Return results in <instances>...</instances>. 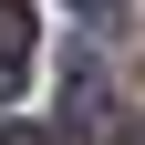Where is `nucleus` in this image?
<instances>
[{
  "label": "nucleus",
  "mask_w": 145,
  "mask_h": 145,
  "mask_svg": "<svg viewBox=\"0 0 145 145\" xmlns=\"http://www.w3.org/2000/svg\"><path fill=\"white\" fill-rule=\"evenodd\" d=\"M0 145H62V135H42V124H0Z\"/></svg>",
  "instance_id": "nucleus-3"
},
{
  "label": "nucleus",
  "mask_w": 145,
  "mask_h": 145,
  "mask_svg": "<svg viewBox=\"0 0 145 145\" xmlns=\"http://www.w3.org/2000/svg\"><path fill=\"white\" fill-rule=\"evenodd\" d=\"M72 10H83V21H114V10H124V0H72Z\"/></svg>",
  "instance_id": "nucleus-4"
},
{
  "label": "nucleus",
  "mask_w": 145,
  "mask_h": 145,
  "mask_svg": "<svg viewBox=\"0 0 145 145\" xmlns=\"http://www.w3.org/2000/svg\"><path fill=\"white\" fill-rule=\"evenodd\" d=\"M62 124L83 145H124L135 124H124V104H114V83H104L93 62H62Z\"/></svg>",
  "instance_id": "nucleus-1"
},
{
  "label": "nucleus",
  "mask_w": 145,
  "mask_h": 145,
  "mask_svg": "<svg viewBox=\"0 0 145 145\" xmlns=\"http://www.w3.org/2000/svg\"><path fill=\"white\" fill-rule=\"evenodd\" d=\"M21 52H31V10H21V0H0V62H21Z\"/></svg>",
  "instance_id": "nucleus-2"
}]
</instances>
